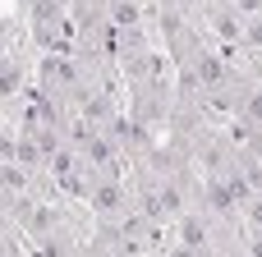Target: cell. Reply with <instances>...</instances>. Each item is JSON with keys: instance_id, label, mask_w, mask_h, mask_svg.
Returning a JSON list of instances; mask_svg holds the SVG:
<instances>
[]
</instances>
